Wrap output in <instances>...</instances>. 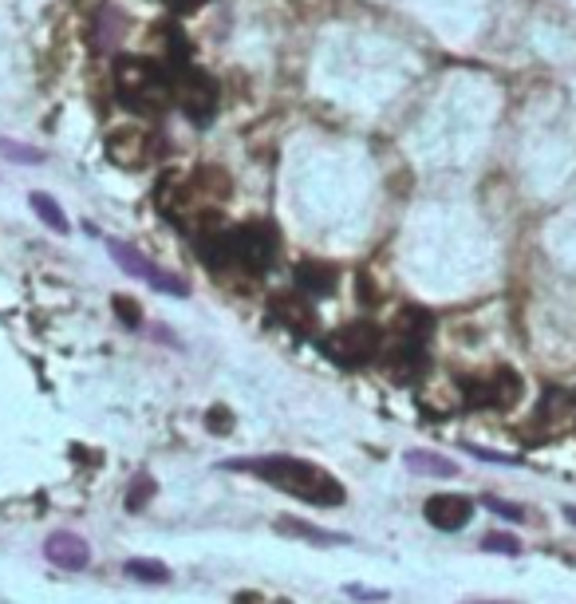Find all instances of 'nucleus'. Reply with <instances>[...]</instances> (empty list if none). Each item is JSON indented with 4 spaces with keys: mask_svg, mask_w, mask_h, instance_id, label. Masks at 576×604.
<instances>
[{
    "mask_svg": "<svg viewBox=\"0 0 576 604\" xmlns=\"http://www.w3.org/2000/svg\"><path fill=\"white\" fill-rule=\"evenodd\" d=\"M155 498V479H146V474H139V479L127 486V510H143L146 502Z\"/></svg>",
    "mask_w": 576,
    "mask_h": 604,
    "instance_id": "obj_18",
    "label": "nucleus"
},
{
    "mask_svg": "<svg viewBox=\"0 0 576 604\" xmlns=\"http://www.w3.org/2000/svg\"><path fill=\"white\" fill-rule=\"evenodd\" d=\"M277 530L280 533H292V537H304V542H320V545H340L344 542V537H336V533L312 530L309 521H297V518H280Z\"/></svg>",
    "mask_w": 576,
    "mask_h": 604,
    "instance_id": "obj_16",
    "label": "nucleus"
},
{
    "mask_svg": "<svg viewBox=\"0 0 576 604\" xmlns=\"http://www.w3.org/2000/svg\"><path fill=\"white\" fill-rule=\"evenodd\" d=\"M431 333H434V316L427 313V309H403L399 316H395L392 333L383 336V345H395V348H422L427 352V345H431Z\"/></svg>",
    "mask_w": 576,
    "mask_h": 604,
    "instance_id": "obj_11",
    "label": "nucleus"
},
{
    "mask_svg": "<svg viewBox=\"0 0 576 604\" xmlns=\"http://www.w3.org/2000/svg\"><path fill=\"white\" fill-rule=\"evenodd\" d=\"M206 427L214 431V435H229V431H233V415H229L226 407H209V411H206Z\"/></svg>",
    "mask_w": 576,
    "mask_h": 604,
    "instance_id": "obj_21",
    "label": "nucleus"
},
{
    "mask_svg": "<svg viewBox=\"0 0 576 604\" xmlns=\"http://www.w3.org/2000/svg\"><path fill=\"white\" fill-rule=\"evenodd\" d=\"M170 80H175V107H182V116L197 126L214 123L217 104H221V87L214 75L194 68V63H182L170 72Z\"/></svg>",
    "mask_w": 576,
    "mask_h": 604,
    "instance_id": "obj_6",
    "label": "nucleus"
},
{
    "mask_svg": "<svg viewBox=\"0 0 576 604\" xmlns=\"http://www.w3.org/2000/svg\"><path fill=\"white\" fill-rule=\"evenodd\" d=\"M197 257L206 261L217 277H261L277 261V233L265 221H241V226H217L194 238Z\"/></svg>",
    "mask_w": 576,
    "mask_h": 604,
    "instance_id": "obj_1",
    "label": "nucleus"
},
{
    "mask_svg": "<svg viewBox=\"0 0 576 604\" xmlns=\"http://www.w3.org/2000/svg\"><path fill=\"white\" fill-rule=\"evenodd\" d=\"M340 285V269L328 261H300L297 265V289L304 297H332Z\"/></svg>",
    "mask_w": 576,
    "mask_h": 604,
    "instance_id": "obj_13",
    "label": "nucleus"
},
{
    "mask_svg": "<svg viewBox=\"0 0 576 604\" xmlns=\"http://www.w3.org/2000/svg\"><path fill=\"white\" fill-rule=\"evenodd\" d=\"M233 470H249V474H257L265 479L268 486L285 490L292 498L309 502V506H324V510H336L344 506V482L336 474H328L324 467L309 459H288V455H268V459H233L229 462Z\"/></svg>",
    "mask_w": 576,
    "mask_h": 604,
    "instance_id": "obj_2",
    "label": "nucleus"
},
{
    "mask_svg": "<svg viewBox=\"0 0 576 604\" xmlns=\"http://www.w3.org/2000/svg\"><path fill=\"white\" fill-rule=\"evenodd\" d=\"M107 250H111V257L119 261V269H127L131 277H139V281H146L151 289L158 292H170V297H185V281L182 277H175V273L158 269L155 261L143 257V253L134 250V245H127V241H107Z\"/></svg>",
    "mask_w": 576,
    "mask_h": 604,
    "instance_id": "obj_8",
    "label": "nucleus"
},
{
    "mask_svg": "<svg viewBox=\"0 0 576 604\" xmlns=\"http://www.w3.org/2000/svg\"><path fill=\"white\" fill-rule=\"evenodd\" d=\"M127 577H134V581H170V569L158 561H143V557H134V561H127Z\"/></svg>",
    "mask_w": 576,
    "mask_h": 604,
    "instance_id": "obj_17",
    "label": "nucleus"
},
{
    "mask_svg": "<svg viewBox=\"0 0 576 604\" xmlns=\"http://www.w3.org/2000/svg\"><path fill=\"white\" fill-rule=\"evenodd\" d=\"M458 387H463V403L473 407V411H509L525 396L521 372L509 364H494L478 375H463Z\"/></svg>",
    "mask_w": 576,
    "mask_h": 604,
    "instance_id": "obj_4",
    "label": "nucleus"
},
{
    "mask_svg": "<svg viewBox=\"0 0 576 604\" xmlns=\"http://www.w3.org/2000/svg\"><path fill=\"white\" fill-rule=\"evenodd\" d=\"M44 557L56 565V569H68V573H80V569H87L92 565V545L83 542L80 533H52L48 537V545H44Z\"/></svg>",
    "mask_w": 576,
    "mask_h": 604,
    "instance_id": "obj_12",
    "label": "nucleus"
},
{
    "mask_svg": "<svg viewBox=\"0 0 576 604\" xmlns=\"http://www.w3.org/2000/svg\"><path fill=\"white\" fill-rule=\"evenodd\" d=\"M115 95L134 116L158 119L175 107V80L163 63L146 60V56H119L115 60Z\"/></svg>",
    "mask_w": 576,
    "mask_h": 604,
    "instance_id": "obj_3",
    "label": "nucleus"
},
{
    "mask_svg": "<svg viewBox=\"0 0 576 604\" xmlns=\"http://www.w3.org/2000/svg\"><path fill=\"white\" fill-rule=\"evenodd\" d=\"M115 313H119V321L123 324H143V313H139V304L127 301V297H115Z\"/></svg>",
    "mask_w": 576,
    "mask_h": 604,
    "instance_id": "obj_22",
    "label": "nucleus"
},
{
    "mask_svg": "<svg viewBox=\"0 0 576 604\" xmlns=\"http://www.w3.org/2000/svg\"><path fill=\"white\" fill-rule=\"evenodd\" d=\"M163 4L175 12H194V9H202V4H209V0H163Z\"/></svg>",
    "mask_w": 576,
    "mask_h": 604,
    "instance_id": "obj_24",
    "label": "nucleus"
},
{
    "mask_svg": "<svg viewBox=\"0 0 576 604\" xmlns=\"http://www.w3.org/2000/svg\"><path fill=\"white\" fill-rule=\"evenodd\" d=\"M107 158H111L119 170H146L151 162L158 158V138L139 123H127V126H115L107 131V143H104Z\"/></svg>",
    "mask_w": 576,
    "mask_h": 604,
    "instance_id": "obj_7",
    "label": "nucleus"
},
{
    "mask_svg": "<svg viewBox=\"0 0 576 604\" xmlns=\"http://www.w3.org/2000/svg\"><path fill=\"white\" fill-rule=\"evenodd\" d=\"M324 355L332 364L344 367V372H356V367H368V364H380V352H383V328L371 321H351L344 328H336L332 336L320 340Z\"/></svg>",
    "mask_w": 576,
    "mask_h": 604,
    "instance_id": "obj_5",
    "label": "nucleus"
},
{
    "mask_svg": "<svg viewBox=\"0 0 576 604\" xmlns=\"http://www.w3.org/2000/svg\"><path fill=\"white\" fill-rule=\"evenodd\" d=\"M32 209H36V218H40L52 233H68V218H63L60 202H56L52 194L36 190V194H32Z\"/></svg>",
    "mask_w": 576,
    "mask_h": 604,
    "instance_id": "obj_14",
    "label": "nucleus"
},
{
    "mask_svg": "<svg viewBox=\"0 0 576 604\" xmlns=\"http://www.w3.org/2000/svg\"><path fill=\"white\" fill-rule=\"evenodd\" d=\"M482 549H490V553H521V542H517L514 533H485Z\"/></svg>",
    "mask_w": 576,
    "mask_h": 604,
    "instance_id": "obj_20",
    "label": "nucleus"
},
{
    "mask_svg": "<svg viewBox=\"0 0 576 604\" xmlns=\"http://www.w3.org/2000/svg\"><path fill=\"white\" fill-rule=\"evenodd\" d=\"M268 316L292 336H316V304L304 292H273L268 297Z\"/></svg>",
    "mask_w": 576,
    "mask_h": 604,
    "instance_id": "obj_9",
    "label": "nucleus"
},
{
    "mask_svg": "<svg viewBox=\"0 0 576 604\" xmlns=\"http://www.w3.org/2000/svg\"><path fill=\"white\" fill-rule=\"evenodd\" d=\"M237 604H261V601H257V596H249V593H241V596H237Z\"/></svg>",
    "mask_w": 576,
    "mask_h": 604,
    "instance_id": "obj_25",
    "label": "nucleus"
},
{
    "mask_svg": "<svg viewBox=\"0 0 576 604\" xmlns=\"http://www.w3.org/2000/svg\"><path fill=\"white\" fill-rule=\"evenodd\" d=\"M485 506H490V510H494L497 518H505V521H521V518H525V514L517 510V506H509V502H497V498H490V502H485Z\"/></svg>",
    "mask_w": 576,
    "mask_h": 604,
    "instance_id": "obj_23",
    "label": "nucleus"
},
{
    "mask_svg": "<svg viewBox=\"0 0 576 604\" xmlns=\"http://www.w3.org/2000/svg\"><path fill=\"white\" fill-rule=\"evenodd\" d=\"M573 407H576V399H573Z\"/></svg>",
    "mask_w": 576,
    "mask_h": 604,
    "instance_id": "obj_26",
    "label": "nucleus"
},
{
    "mask_svg": "<svg viewBox=\"0 0 576 604\" xmlns=\"http://www.w3.org/2000/svg\"><path fill=\"white\" fill-rule=\"evenodd\" d=\"M407 462H411V470H419V474H439V479H454V474H458L454 462L439 459V455H431V450H411Z\"/></svg>",
    "mask_w": 576,
    "mask_h": 604,
    "instance_id": "obj_15",
    "label": "nucleus"
},
{
    "mask_svg": "<svg viewBox=\"0 0 576 604\" xmlns=\"http://www.w3.org/2000/svg\"><path fill=\"white\" fill-rule=\"evenodd\" d=\"M0 155L4 158H12V162H44V155L40 150H28L24 143H12V138H0Z\"/></svg>",
    "mask_w": 576,
    "mask_h": 604,
    "instance_id": "obj_19",
    "label": "nucleus"
},
{
    "mask_svg": "<svg viewBox=\"0 0 576 604\" xmlns=\"http://www.w3.org/2000/svg\"><path fill=\"white\" fill-rule=\"evenodd\" d=\"M422 518L431 521L434 530L458 533L470 526L473 502L466 498V494H434V498H427V506H422Z\"/></svg>",
    "mask_w": 576,
    "mask_h": 604,
    "instance_id": "obj_10",
    "label": "nucleus"
}]
</instances>
